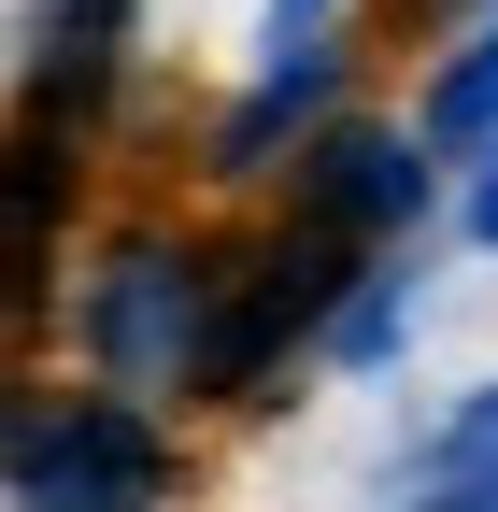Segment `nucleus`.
I'll use <instances>...</instances> for the list:
<instances>
[{"label":"nucleus","mask_w":498,"mask_h":512,"mask_svg":"<svg viewBox=\"0 0 498 512\" xmlns=\"http://www.w3.org/2000/svg\"><path fill=\"white\" fill-rule=\"evenodd\" d=\"M200 342H214V256L200 242H114L86 271V356L129 384V399H171V384H200Z\"/></svg>","instance_id":"nucleus-1"},{"label":"nucleus","mask_w":498,"mask_h":512,"mask_svg":"<svg viewBox=\"0 0 498 512\" xmlns=\"http://www.w3.org/2000/svg\"><path fill=\"white\" fill-rule=\"evenodd\" d=\"M0 484L43 498V512H114V498H157L171 456H157L143 399H29L0 427Z\"/></svg>","instance_id":"nucleus-2"},{"label":"nucleus","mask_w":498,"mask_h":512,"mask_svg":"<svg viewBox=\"0 0 498 512\" xmlns=\"http://www.w3.org/2000/svg\"><path fill=\"white\" fill-rule=\"evenodd\" d=\"M427 171H442V157H427L413 143V128H314V143H299V214H314V228H342V242H399L413 214H427Z\"/></svg>","instance_id":"nucleus-3"},{"label":"nucleus","mask_w":498,"mask_h":512,"mask_svg":"<svg viewBox=\"0 0 498 512\" xmlns=\"http://www.w3.org/2000/svg\"><path fill=\"white\" fill-rule=\"evenodd\" d=\"M129 43H143V0H29V114L86 128L129 72Z\"/></svg>","instance_id":"nucleus-4"},{"label":"nucleus","mask_w":498,"mask_h":512,"mask_svg":"<svg viewBox=\"0 0 498 512\" xmlns=\"http://www.w3.org/2000/svg\"><path fill=\"white\" fill-rule=\"evenodd\" d=\"M328 114V43L314 57H257V86L228 100V128H214V171H271V157H299V128Z\"/></svg>","instance_id":"nucleus-5"},{"label":"nucleus","mask_w":498,"mask_h":512,"mask_svg":"<svg viewBox=\"0 0 498 512\" xmlns=\"http://www.w3.org/2000/svg\"><path fill=\"white\" fill-rule=\"evenodd\" d=\"M57 200H72V128H57V114H29L15 143H0V271H29V256H43Z\"/></svg>","instance_id":"nucleus-6"},{"label":"nucleus","mask_w":498,"mask_h":512,"mask_svg":"<svg viewBox=\"0 0 498 512\" xmlns=\"http://www.w3.org/2000/svg\"><path fill=\"white\" fill-rule=\"evenodd\" d=\"M413 143L442 157V171H470V157L498 143V29L442 57V86H427V114H413Z\"/></svg>","instance_id":"nucleus-7"},{"label":"nucleus","mask_w":498,"mask_h":512,"mask_svg":"<svg viewBox=\"0 0 498 512\" xmlns=\"http://www.w3.org/2000/svg\"><path fill=\"white\" fill-rule=\"evenodd\" d=\"M413 484H442V498H498V384H484V399L442 427V441H427V470Z\"/></svg>","instance_id":"nucleus-8"},{"label":"nucleus","mask_w":498,"mask_h":512,"mask_svg":"<svg viewBox=\"0 0 498 512\" xmlns=\"http://www.w3.org/2000/svg\"><path fill=\"white\" fill-rule=\"evenodd\" d=\"M328 15H342V0H271V43H257V57H314Z\"/></svg>","instance_id":"nucleus-9"},{"label":"nucleus","mask_w":498,"mask_h":512,"mask_svg":"<svg viewBox=\"0 0 498 512\" xmlns=\"http://www.w3.org/2000/svg\"><path fill=\"white\" fill-rule=\"evenodd\" d=\"M470 242H498V143L470 157Z\"/></svg>","instance_id":"nucleus-10"}]
</instances>
